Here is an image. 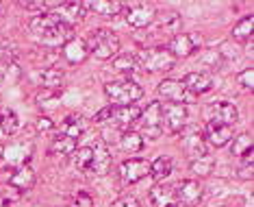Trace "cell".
<instances>
[{
	"mask_svg": "<svg viewBox=\"0 0 254 207\" xmlns=\"http://www.w3.org/2000/svg\"><path fill=\"white\" fill-rule=\"evenodd\" d=\"M31 37L35 39L37 44L46 46V48H59V46H65L72 35V26L63 24L59 18H55L53 13H39L31 20Z\"/></svg>",
	"mask_w": 254,
	"mask_h": 207,
	"instance_id": "1",
	"label": "cell"
},
{
	"mask_svg": "<svg viewBox=\"0 0 254 207\" xmlns=\"http://www.w3.org/2000/svg\"><path fill=\"white\" fill-rule=\"evenodd\" d=\"M85 42H87L89 55H94L96 59H100V61L118 57V53H120V37L115 35L113 31H109V28H98Z\"/></svg>",
	"mask_w": 254,
	"mask_h": 207,
	"instance_id": "2",
	"label": "cell"
},
{
	"mask_svg": "<svg viewBox=\"0 0 254 207\" xmlns=\"http://www.w3.org/2000/svg\"><path fill=\"white\" fill-rule=\"evenodd\" d=\"M137 57V63H139L141 70L146 72H170L172 68L176 66V57L170 53L163 46H157V48H146L141 50Z\"/></svg>",
	"mask_w": 254,
	"mask_h": 207,
	"instance_id": "3",
	"label": "cell"
},
{
	"mask_svg": "<svg viewBox=\"0 0 254 207\" xmlns=\"http://www.w3.org/2000/svg\"><path fill=\"white\" fill-rule=\"evenodd\" d=\"M105 94L109 96V101L115 103V107H122V105H135V101H139L143 96V90H141V85H137L135 81L126 79V81L107 83Z\"/></svg>",
	"mask_w": 254,
	"mask_h": 207,
	"instance_id": "4",
	"label": "cell"
},
{
	"mask_svg": "<svg viewBox=\"0 0 254 207\" xmlns=\"http://www.w3.org/2000/svg\"><path fill=\"white\" fill-rule=\"evenodd\" d=\"M159 96L163 101H167L170 105H185L187 107V103H193L195 96L189 92L181 81H176V79H165V81L159 83Z\"/></svg>",
	"mask_w": 254,
	"mask_h": 207,
	"instance_id": "5",
	"label": "cell"
},
{
	"mask_svg": "<svg viewBox=\"0 0 254 207\" xmlns=\"http://www.w3.org/2000/svg\"><path fill=\"white\" fill-rule=\"evenodd\" d=\"M141 131L150 140H157L163 133V105L161 103H150L146 111H141Z\"/></svg>",
	"mask_w": 254,
	"mask_h": 207,
	"instance_id": "6",
	"label": "cell"
},
{
	"mask_svg": "<svg viewBox=\"0 0 254 207\" xmlns=\"http://www.w3.org/2000/svg\"><path fill=\"white\" fill-rule=\"evenodd\" d=\"M206 120L215 124H226V126H235L239 120V109L228 101H215L206 107Z\"/></svg>",
	"mask_w": 254,
	"mask_h": 207,
	"instance_id": "7",
	"label": "cell"
},
{
	"mask_svg": "<svg viewBox=\"0 0 254 207\" xmlns=\"http://www.w3.org/2000/svg\"><path fill=\"white\" fill-rule=\"evenodd\" d=\"M200 46H202L200 33H178V35L172 37L167 50H170L176 59H185V57H191L195 50H200Z\"/></svg>",
	"mask_w": 254,
	"mask_h": 207,
	"instance_id": "8",
	"label": "cell"
},
{
	"mask_svg": "<svg viewBox=\"0 0 254 207\" xmlns=\"http://www.w3.org/2000/svg\"><path fill=\"white\" fill-rule=\"evenodd\" d=\"M126 22L128 26L132 28H146L154 22L157 18V9L152 4H146V2H135V4H128L126 7Z\"/></svg>",
	"mask_w": 254,
	"mask_h": 207,
	"instance_id": "9",
	"label": "cell"
},
{
	"mask_svg": "<svg viewBox=\"0 0 254 207\" xmlns=\"http://www.w3.org/2000/svg\"><path fill=\"white\" fill-rule=\"evenodd\" d=\"M33 155V144L31 142H13V144H7L2 151V164L7 168H18V166L28 164Z\"/></svg>",
	"mask_w": 254,
	"mask_h": 207,
	"instance_id": "10",
	"label": "cell"
},
{
	"mask_svg": "<svg viewBox=\"0 0 254 207\" xmlns=\"http://www.w3.org/2000/svg\"><path fill=\"white\" fill-rule=\"evenodd\" d=\"M176 205L181 207H195L202 201V186L195 179H185L174 188Z\"/></svg>",
	"mask_w": 254,
	"mask_h": 207,
	"instance_id": "11",
	"label": "cell"
},
{
	"mask_svg": "<svg viewBox=\"0 0 254 207\" xmlns=\"http://www.w3.org/2000/svg\"><path fill=\"white\" fill-rule=\"evenodd\" d=\"M181 137H183V148L189 155V159H198L202 155H206V142L198 126H193V124L185 126L181 131Z\"/></svg>",
	"mask_w": 254,
	"mask_h": 207,
	"instance_id": "12",
	"label": "cell"
},
{
	"mask_svg": "<svg viewBox=\"0 0 254 207\" xmlns=\"http://www.w3.org/2000/svg\"><path fill=\"white\" fill-rule=\"evenodd\" d=\"M146 175H150V162L148 159H139V157H132V159H126L120 166V179L124 183H137L141 181Z\"/></svg>",
	"mask_w": 254,
	"mask_h": 207,
	"instance_id": "13",
	"label": "cell"
},
{
	"mask_svg": "<svg viewBox=\"0 0 254 207\" xmlns=\"http://www.w3.org/2000/svg\"><path fill=\"white\" fill-rule=\"evenodd\" d=\"M111 168V151L107 148L105 140H98L91 144V172L89 175H107Z\"/></svg>",
	"mask_w": 254,
	"mask_h": 207,
	"instance_id": "14",
	"label": "cell"
},
{
	"mask_svg": "<svg viewBox=\"0 0 254 207\" xmlns=\"http://www.w3.org/2000/svg\"><path fill=\"white\" fill-rule=\"evenodd\" d=\"M181 83H183L189 92H191L193 96L206 94V92H211V90H213V85H215L211 72H189Z\"/></svg>",
	"mask_w": 254,
	"mask_h": 207,
	"instance_id": "15",
	"label": "cell"
},
{
	"mask_svg": "<svg viewBox=\"0 0 254 207\" xmlns=\"http://www.w3.org/2000/svg\"><path fill=\"white\" fill-rule=\"evenodd\" d=\"M163 124L170 133H181L187 126V107L185 105H167L163 109Z\"/></svg>",
	"mask_w": 254,
	"mask_h": 207,
	"instance_id": "16",
	"label": "cell"
},
{
	"mask_svg": "<svg viewBox=\"0 0 254 207\" xmlns=\"http://www.w3.org/2000/svg\"><path fill=\"white\" fill-rule=\"evenodd\" d=\"M55 18H59L63 24L72 26L76 24V22H80L87 15V7H85V2H61L59 7H57V13H53Z\"/></svg>",
	"mask_w": 254,
	"mask_h": 207,
	"instance_id": "17",
	"label": "cell"
},
{
	"mask_svg": "<svg viewBox=\"0 0 254 207\" xmlns=\"http://www.w3.org/2000/svg\"><path fill=\"white\" fill-rule=\"evenodd\" d=\"M35 181H37V175L28 164L13 168L11 170V175H9V186L20 190V192H28V190L35 186Z\"/></svg>",
	"mask_w": 254,
	"mask_h": 207,
	"instance_id": "18",
	"label": "cell"
},
{
	"mask_svg": "<svg viewBox=\"0 0 254 207\" xmlns=\"http://www.w3.org/2000/svg\"><path fill=\"white\" fill-rule=\"evenodd\" d=\"M204 142H209L211 146H226L230 140L235 137V126H226V124H215V122H206V131H204Z\"/></svg>",
	"mask_w": 254,
	"mask_h": 207,
	"instance_id": "19",
	"label": "cell"
},
{
	"mask_svg": "<svg viewBox=\"0 0 254 207\" xmlns=\"http://www.w3.org/2000/svg\"><path fill=\"white\" fill-rule=\"evenodd\" d=\"M63 57L67 59V63L72 66H78V63H85L89 59V48L87 42L83 37H72L70 42L63 46Z\"/></svg>",
	"mask_w": 254,
	"mask_h": 207,
	"instance_id": "20",
	"label": "cell"
},
{
	"mask_svg": "<svg viewBox=\"0 0 254 207\" xmlns=\"http://www.w3.org/2000/svg\"><path fill=\"white\" fill-rule=\"evenodd\" d=\"M141 116V109L137 105H122V107H111V118L115 126H130L132 122H137Z\"/></svg>",
	"mask_w": 254,
	"mask_h": 207,
	"instance_id": "21",
	"label": "cell"
},
{
	"mask_svg": "<svg viewBox=\"0 0 254 207\" xmlns=\"http://www.w3.org/2000/svg\"><path fill=\"white\" fill-rule=\"evenodd\" d=\"M87 126H89V122L83 116H78V113H70V116L61 122L59 129H61L63 135L72 137V140H78V137L87 131Z\"/></svg>",
	"mask_w": 254,
	"mask_h": 207,
	"instance_id": "22",
	"label": "cell"
},
{
	"mask_svg": "<svg viewBox=\"0 0 254 207\" xmlns=\"http://www.w3.org/2000/svg\"><path fill=\"white\" fill-rule=\"evenodd\" d=\"M148 197L152 207H176V197L172 186H154Z\"/></svg>",
	"mask_w": 254,
	"mask_h": 207,
	"instance_id": "23",
	"label": "cell"
},
{
	"mask_svg": "<svg viewBox=\"0 0 254 207\" xmlns=\"http://www.w3.org/2000/svg\"><path fill=\"white\" fill-rule=\"evenodd\" d=\"M20 118L11 107H0V133L2 135H15L20 131Z\"/></svg>",
	"mask_w": 254,
	"mask_h": 207,
	"instance_id": "24",
	"label": "cell"
},
{
	"mask_svg": "<svg viewBox=\"0 0 254 207\" xmlns=\"http://www.w3.org/2000/svg\"><path fill=\"white\" fill-rule=\"evenodd\" d=\"M37 79H39V83H42V88L44 90H53L57 92L63 85V72L59 70V68H44L42 72L37 74Z\"/></svg>",
	"mask_w": 254,
	"mask_h": 207,
	"instance_id": "25",
	"label": "cell"
},
{
	"mask_svg": "<svg viewBox=\"0 0 254 207\" xmlns=\"http://www.w3.org/2000/svg\"><path fill=\"white\" fill-rule=\"evenodd\" d=\"M120 146H122V151L128 153V155L141 153V148H143V137H141L139 133H135V131H124V133L120 135Z\"/></svg>",
	"mask_w": 254,
	"mask_h": 207,
	"instance_id": "26",
	"label": "cell"
},
{
	"mask_svg": "<svg viewBox=\"0 0 254 207\" xmlns=\"http://www.w3.org/2000/svg\"><path fill=\"white\" fill-rule=\"evenodd\" d=\"M230 155H235V157H248V155H252V135L250 133H241L233 137V144H230Z\"/></svg>",
	"mask_w": 254,
	"mask_h": 207,
	"instance_id": "27",
	"label": "cell"
},
{
	"mask_svg": "<svg viewBox=\"0 0 254 207\" xmlns=\"http://www.w3.org/2000/svg\"><path fill=\"white\" fill-rule=\"evenodd\" d=\"M150 175H152L157 181L167 179V177L172 175V157H167V155L157 157L152 164H150Z\"/></svg>",
	"mask_w": 254,
	"mask_h": 207,
	"instance_id": "28",
	"label": "cell"
},
{
	"mask_svg": "<svg viewBox=\"0 0 254 207\" xmlns=\"http://www.w3.org/2000/svg\"><path fill=\"white\" fill-rule=\"evenodd\" d=\"M50 155H72L76 151V140H72V137L59 133L53 140V144H50Z\"/></svg>",
	"mask_w": 254,
	"mask_h": 207,
	"instance_id": "29",
	"label": "cell"
},
{
	"mask_svg": "<svg viewBox=\"0 0 254 207\" xmlns=\"http://www.w3.org/2000/svg\"><path fill=\"white\" fill-rule=\"evenodd\" d=\"M115 70L118 72H124L126 77H130V74H135L137 70H139V63H137V57L130 55V53H124V55H118L113 61Z\"/></svg>",
	"mask_w": 254,
	"mask_h": 207,
	"instance_id": "30",
	"label": "cell"
},
{
	"mask_svg": "<svg viewBox=\"0 0 254 207\" xmlns=\"http://www.w3.org/2000/svg\"><path fill=\"white\" fill-rule=\"evenodd\" d=\"M85 7L94 9L96 13L105 15V18H113V15H118L120 11L124 9V4L122 2H105V0H96V2H85Z\"/></svg>",
	"mask_w": 254,
	"mask_h": 207,
	"instance_id": "31",
	"label": "cell"
},
{
	"mask_svg": "<svg viewBox=\"0 0 254 207\" xmlns=\"http://www.w3.org/2000/svg\"><path fill=\"white\" fill-rule=\"evenodd\" d=\"M213 168H215V159H213L209 153L202 155V157H198V159H191V172H193L195 177L211 175Z\"/></svg>",
	"mask_w": 254,
	"mask_h": 207,
	"instance_id": "32",
	"label": "cell"
},
{
	"mask_svg": "<svg viewBox=\"0 0 254 207\" xmlns=\"http://www.w3.org/2000/svg\"><path fill=\"white\" fill-rule=\"evenodd\" d=\"M252 26H254V18H252V15H246L244 20H239L233 26V37L239 39V42L252 39Z\"/></svg>",
	"mask_w": 254,
	"mask_h": 207,
	"instance_id": "33",
	"label": "cell"
},
{
	"mask_svg": "<svg viewBox=\"0 0 254 207\" xmlns=\"http://www.w3.org/2000/svg\"><path fill=\"white\" fill-rule=\"evenodd\" d=\"M74 166L80 172H91V146H80L74 151Z\"/></svg>",
	"mask_w": 254,
	"mask_h": 207,
	"instance_id": "34",
	"label": "cell"
},
{
	"mask_svg": "<svg viewBox=\"0 0 254 207\" xmlns=\"http://www.w3.org/2000/svg\"><path fill=\"white\" fill-rule=\"evenodd\" d=\"M37 105L42 109H55L59 107V94L53 90H42L37 94Z\"/></svg>",
	"mask_w": 254,
	"mask_h": 207,
	"instance_id": "35",
	"label": "cell"
},
{
	"mask_svg": "<svg viewBox=\"0 0 254 207\" xmlns=\"http://www.w3.org/2000/svg\"><path fill=\"white\" fill-rule=\"evenodd\" d=\"M237 83L241 85V90L252 92V88H254V68H246V70H241L239 77H237Z\"/></svg>",
	"mask_w": 254,
	"mask_h": 207,
	"instance_id": "36",
	"label": "cell"
},
{
	"mask_svg": "<svg viewBox=\"0 0 254 207\" xmlns=\"http://www.w3.org/2000/svg\"><path fill=\"white\" fill-rule=\"evenodd\" d=\"M70 207H94V199H91L89 192H85V190H78V192L72 197Z\"/></svg>",
	"mask_w": 254,
	"mask_h": 207,
	"instance_id": "37",
	"label": "cell"
},
{
	"mask_svg": "<svg viewBox=\"0 0 254 207\" xmlns=\"http://www.w3.org/2000/svg\"><path fill=\"white\" fill-rule=\"evenodd\" d=\"M109 207H141V203L135 197H132V194H124V197L115 199Z\"/></svg>",
	"mask_w": 254,
	"mask_h": 207,
	"instance_id": "38",
	"label": "cell"
},
{
	"mask_svg": "<svg viewBox=\"0 0 254 207\" xmlns=\"http://www.w3.org/2000/svg\"><path fill=\"white\" fill-rule=\"evenodd\" d=\"M241 179H252V155L244 157V166H241Z\"/></svg>",
	"mask_w": 254,
	"mask_h": 207,
	"instance_id": "39",
	"label": "cell"
},
{
	"mask_svg": "<svg viewBox=\"0 0 254 207\" xmlns=\"http://www.w3.org/2000/svg\"><path fill=\"white\" fill-rule=\"evenodd\" d=\"M37 129L39 131H50V129H55V122L50 118L42 116V118H37Z\"/></svg>",
	"mask_w": 254,
	"mask_h": 207,
	"instance_id": "40",
	"label": "cell"
},
{
	"mask_svg": "<svg viewBox=\"0 0 254 207\" xmlns=\"http://www.w3.org/2000/svg\"><path fill=\"white\" fill-rule=\"evenodd\" d=\"M109 118H111V107H105L94 116V122H105V120H109Z\"/></svg>",
	"mask_w": 254,
	"mask_h": 207,
	"instance_id": "41",
	"label": "cell"
},
{
	"mask_svg": "<svg viewBox=\"0 0 254 207\" xmlns=\"http://www.w3.org/2000/svg\"><path fill=\"white\" fill-rule=\"evenodd\" d=\"M22 7H24V9H37V11H44V9H48L50 4H48V2H24Z\"/></svg>",
	"mask_w": 254,
	"mask_h": 207,
	"instance_id": "42",
	"label": "cell"
},
{
	"mask_svg": "<svg viewBox=\"0 0 254 207\" xmlns=\"http://www.w3.org/2000/svg\"><path fill=\"white\" fill-rule=\"evenodd\" d=\"M0 207H11V203H9V199L0 197Z\"/></svg>",
	"mask_w": 254,
	"mask_h": 207,
	"instance_id": "43",
	"label": "cell"
},
{
	"mask_svg": "<svg viewBox=\"0 0 254 207\" xmlns=\"http://www.w3.org/2000/svg\"><path fill=\"white\" fill-rule=\"evenodd\" d=\"M0 15H2V4H0Z\"/></svg>",
	"mask_w": 254,
	"mask_h": 207,
	"instance_id": "44",
	"label": "cell"
}]
</instances>
